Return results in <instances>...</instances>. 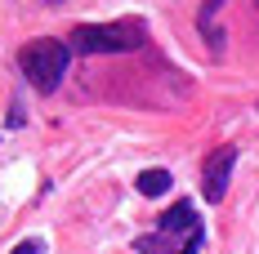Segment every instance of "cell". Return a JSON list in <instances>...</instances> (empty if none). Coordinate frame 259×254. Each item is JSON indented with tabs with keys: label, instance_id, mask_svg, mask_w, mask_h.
I'll list each match as a JSON object with an SVG mask.
<instances>
[{
	"label": "cell",
	"instance_id": "7a4b0ae2",
	"mask_svg": "<svg viewBox=\"0 0 259 254\" xmlns=\"http://www.w3.org/2000/svg\"><path fill=\"white\" fill-rule=\"evenodd\" d=\"M139 40H143V27L134 23H85L72 31V49L80 54H130L139 49Z\"/></svg>",
	"mask_w": 259,
	"mask_h": 254
},
{
	"label": "cell",
	"instance_id": "8992f818",
	"mask_svg": "<svg viewBox=\"0 0 259 254\" xmlns=\"http://www.w3.org/2000/svg\"><path fill=\"white\" fill-rule=\"evenodd\" d=\"M134 187H139L143 196H161V192H170V187H175V178H170V170H143Z\"/></svg>",
	"mask_w": 259,
	"mask_h": 254
},
{
	"label": "cell",
	"instance_id": "6da1fadb",
	"mask_svg": "<svg viewBox=\"0 0 259 254\" xmlns=\"http://www.w3.org/2000/svg\"><path fill=\"white\" fill-rule=\"evenodd\" d=\"M67 63H72V45L50 40V36H40V40L23 45V54H18L23 76L31 80L40 94H54V89L63 85V76H67Z\"/></svg>",
	"mask_w": 259,
	"mask_h": 254
},
{
	"label": "cell",
	"instance_id": "5b68a950",
	"mask_svg": "<svg viewBox=\"0 0 259 254\" xmlns=\"http://www.w3.org/2000/svg\"><path fill=\"white\" fill-rule=\"evenodd\" d=\"M197 228H201V223H197L192 201H179L175 210H165V214H161V232H165V236H175V232H183V236H188V232H197Z\"/></svg>",
	"mask_w": 259,
	"mask_h": 254
},
{
	"label": "cell",
	"instance_id": "277c9868",
	"mask_svg": "<svg viewBox=\"0 0 259 254\" xmlns=\"http://www.w3.org/2000/svg\"><path fill=\"white\" fill-rule=\"evenodd\" d=\"M219 0H206L201 5V14H197V27H201V36H206V45H210V54L219 58L224 54V31H219Z\"/></svg>",
	"mask_w": 259,
	"mask_h": 254
},
{
	"label": "cell",
	"instance_id": "3957f363",
	"mask_svg": "<svg viewBox=\"0 0 259 254\" xmlns=\"http://www.w3.org/2000/svg\"><path fill=\"white\" fill-rule=\"evenodd\" d=\"M233 165H237V147H219V152L206 161V174H201V192H206V201H224V192H228V178H233Z\"/></svg>",
	"mask_w": 259,
	"mask_h": 254
},
{
	"label": "cell",
	"instance_id": "52a82bcc",
	"mask_svg": "<svg viewBox=\"0 0 259 254\" xmlns=\"http://www.w3.org/2000/svg\"><path fill=\"white\" fill-rule=\"evenodd\" d=\"M9 254H45V245L40 241H23V245H14Z\"/></svg>",
	"mask_w": 259,
	"mask_h": 254
}]
</instances>
